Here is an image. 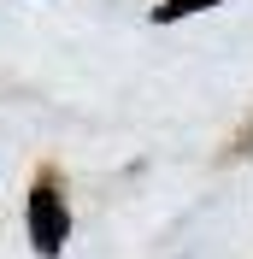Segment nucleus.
I'll list each match as a JSON object with an SVG mask.
<instances>
[{
    "mask_svg": "<svg viewBox=\"0 0 253 259\" xmlns=\"http://www.w3.org/2000/svg\"><path fill=\"white\" fill-rule=\"evenodd\" d=\"M30 236H35V253H59L65 247V206L48 183L30 194Z\"/></svg>",
    "mask_w": 253,
    "mask_h": 259,
    "instance_id": "f257e3e1",
    "label": "nucleus"
},
{
    "mask_svg": "<svg viewBox=\"0 0 253 259\" xmlns=\"http://www.w3.org/2000/svg\"><path fill=\"white\" fill-rule=\"evenodd\" d=\"M200 6H212V0H165V6H159V24H171V18H189V12H200Z\"/></svg>",
    "mask_w": 253,
    "mask_h": 259,
    "instance_id": "f03ea898",
    "label": "nucleus"
}]
</instances>
